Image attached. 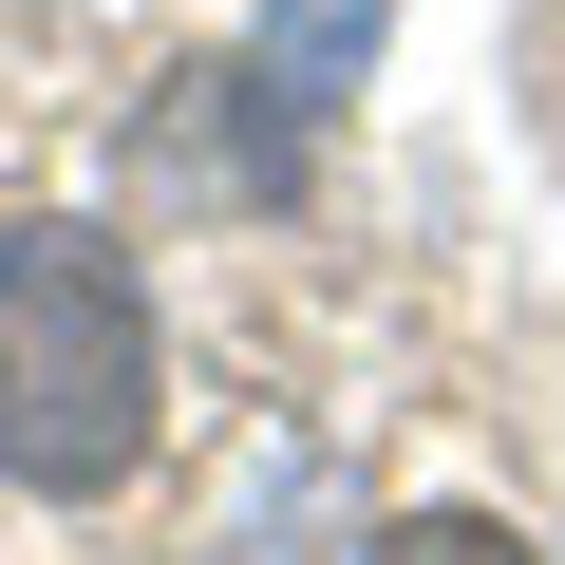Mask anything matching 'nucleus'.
I'll list each match as a JSON object with an SVG mask.
<instances>
[{
  "mask_svg": "<svg viewBox=\"0 0 565 565\" xmlns=\"http://www.w3.org/2000/svg\"><path fill=\"white\" fill-rule=\"evenodd\" d=\"M170 340H151V282L114 226H0V490H114L151 452Z\"/></svg>",
  "mask_w": 565,
  "mask_h": 565,
  "instance_id": "obj_1",
  "label": "nucleus"
},
{
  "mask_svg": "<svg viewBox=\"0 0 565 565\" xmlns=\"http://www.w3.org/2000/svg\"><path fill=\"white\" fill-rule=\"evenodd\" d=\"M359 39H377V0H282V57H264V76H282V95L321 114V76H340Z\"/></svg>",
  "mask_w": 565,
  "mask_h": 565,
  "instance_id": "obj_2",
  "label": "nucleus"
},
{
  "mask_svg": "<svg viewBox=\"0 0 565 565\" xmlns=\"http://www.w3.org/2000/svg\"><path fill=\"white\" fill-rule=\"evenodd\" d=\"M377 565H527V527H490V509H415V527H377Z\"/></svg>",
  "mask_w": 565,
  "mask_h": 565,
  "instance_id": "obj_3",
  "label": "nucleus"
}]
</instances>
